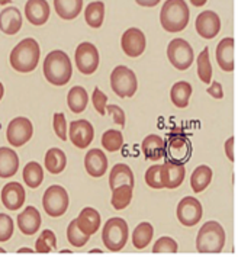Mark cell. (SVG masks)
<instances>
[{"instance_id":"7c38bea8","label":"cell","mask_w":238,"mask_h":257,"mask_svg":"<svg viewBox=\"0 0 238 257\" xmlns=\"http://www.w3.org/2000/svg\"><path fill=\"white\" fill-rule=\"evenodd\" d=\"M186 177L185 163L174 162L172 159H167L164 164H161L160 170V180L163 188L166 189H177Z\"/></svg>"},{"instance_id":"4fadbf2b","label":"cell","mask_w":238,"mask_h":257,"mask_svg":"<svg viewBox=\"0 0 238 257\" xmlns=\"http://www.w3.org/2000/svg\"><path fill=\"white\" fill-rule=\"evenodd\" d=\"M202 203L193 196H185L177 205V219L185 227H193L202 219Z\"/></svg>"},{"instance_id":"ac0fdd59","label":"cell","mask_w":238,"mask_h":257,"mask_svg":"<svg viewBox=\"0 0 238 257\" xmlns=\"http://www.w3.org/2000/svg\"><path fill=\"white\" fill-rule=\"evenodd\" d=\"M50 5L47 0H28L25 5V16L35 27L44 25L50 18Z\"/></svg>"},{"instance_id":"9c48e42d","label":"cell","mask_w":238,"mask_h":257,"mask_svg":"<svg viewBox=\"0 0 238 257\" xmlns=\"http://www.w3.org/2000/svg\"><path fill=\"white\" fill-rule=\"evenodd\" d=\"M167 57H169V61L172 63L173 67L182 70V71L190 67L195 60L193 48L183 38H176L169 44Z\"/></svg>"},{"instance_id":"c3c4849f","label":"cell","mask_w":238,"mask_h":257,"mask_svg":"<svg viewBox=\"0 0 238 257\" xmlns=\"http://www.w3.org/2000/svg\"><path fill=\"white\" fill-rule=\"evenodd\" d=\"M140 6H144V8H154L157 6L161 0H135Z\"/></svg>"},{"instance_id":"f35d334b","label":"cell","mask_w":238,"mask_h":257,"mask_svg":"<svg viewBox=\"0 0 238 257\" xmlns=\"http://www.w3.org/2000/svg\"><path fill=\"white\" fill-rule=\"evenodd\" d=\"M67 238H68V243L71 244V245L80 248V247H83L84 244L89 241L90 235L84 234L83 231L80 230L79 227H77V221L73 219L68 224V228H67Z\"/></svg>"},{"instance_id":"8d00e7d4","label":"cell","mask_w":238,"mask_h":257,"mask_svg":"<svg viewBox=\"0 0 238 257\" xmlns=\"http://www.w3.org/2000/svg\"><path fill=\"white\" fill-rule=\"evenodd\" d=\"M102 146L103 149L113 153L122 149L124 146V136L118 130H107L102 136Z\"/></svg>"},{"instance_id":"277c9868","label":"cell","mask_w":238,"mask_h":257,"mask_svg":"<svg viewBox=\"0 0 238 257\" xmlns=\"http://www.w3.org/2000/svg\"><path fill=\"white\" fill-rule=\"evenodd\" d=\"M225 245V231L216 221L205 222L196 237L199 253H221Z\"/></svg>"},{"instance_id":"f1b7e54d","label":"cell","mask_w":238,"mask_h":257,"mask_svg":"<svg viewBox=\"0 0 238 257\" xmlns=\"http://www.w3.org/2000/svg\"><path fill=\"white\" fill-rule=\"evenodd\" d=\"M212 169L206 164H202L198 166L190 177V185H192V189L195 193H200L206 189L212 182Z\"/></svg>"},{"instance_id":"484cf974","label":"cell","mask_w":238,"mask_h":257,"mask_svg":"<svg viewBox=\"0 0 238 257\" xmlns=\"http://www.w3.org/2000/svg\"><path fill=\"white\" fill-rule=\"evenodd\" d=\"M134 173L131 170L130 166L124 164V163H119L115 164L110 170V176H109V186L110 189L121 186V185H128V186H133L134 188Z\"/></svg>"},{"instance_id":"7402d4cb","label":"cell","mask_w":238,"mask_h":257,"mask_svg":"<svg viewBox=\"0 0 238 257\" xmlns=\"http://www.w3.org/2000/svg\"><path fill=\"white\" fill-rule=\"evenodd\" d=\"M76 221H77V227L87 235L96 234V231H99L100 228V214L90 206L83 208Z\"/></svg>"},{"instance_id":"d4e9b609","label":"cell","mask_w":238,"mask_h":257,"mask_svg":"<svg viewBox=\"0 0 238 257\" xmlns=\"http://www.w3.org/2000/svg\"><path fill=\"white\" fill-rule=\"evenodd\" d=\"M19 169V157L15 150L0 147V177L8 179L16 175Z\"/></svg>"},{"instance_id":"60d3db41","label":"cell","mask_w":238,"mask_h":257,"mask_svg":"<svg viewBox=\"0 0 238 257\" xmlns=\"http://www.w3.org/2000/svg\"><path fill=\"white\" fill-rule=\"evenodd\" d=\"M14 219L6 214H0V243L11 240L14 235Z\"/></svg>"},{"instance_id":"2e32d148","label":"cell","mask_w":238,"mask_h":257,"mask_svg":"<svg viewBox=\"0 0 238 257\" xmlns=\"http://www.w3.org/2000/svg\"><path fill=\"white\" fill-rule=\"evenodd\" d=\"M196 32L205 40H212L219 34L221 29V19L219 16L212 11H203L198 15L195 22Z\"/></svg>"},{"instance_id":"3957f363","label":"cell","mask_w":238,"mask_h":257,"mask_svg":"<svg viewBox=\"0 0 238 257\" xmlns=\"http://www.w3.org/2000/svg\"><path fill=\"white\" fill-rule=\"evenodd\" d=\"M190 18V11L185 0H167L160 12V22L164 31L167 32H182Z\"/></svg>"},{"instance_id":"ee69618b","label":"cell","mask_w":238,"mask_h":257,"mask_svg":"<svg viewBox=\"0 0 238 257\" xmlns=\"http://www.w3.org/2000/svg\"><path fill=\"white\" fill-rule=\"evenodd\" d=\"M54 131L57 137L63 141L67 140V122L64 113H54Z\"/></svg>"},{"instance_id":"ffe728a7","label":"cell","mask_w":238,"mask_h":257,"mask_svg":"<svg viewBox=\"0 0 238 257\" xmlns=\"http://www.w3.org/2000/svg\"><path fill=\"white\" fill-rule=\"evenodd\" d=\"M86 172L92 177H102L107 170V157L99 149H92L87 151L84 157Z\"/></svg>"},{"instance_id":"6da1fadb","label":"cell","mask_w":238,"mask_h":257,"mask_svg":"<svg viewBox=\"0 0 238 257\" xmlns=\"http://www.w3.org/2000/svg\"><path fill=\"white\" fill-rule=\"evenodd\" d=\"M40 45L34 38L22 40L11 53V66L19 73H31L40 63Z\"/></svg>"},{"instance_id":"cb8c5ba5","label":"cell","mask_w":238,"mask_h":257,"mask_svg":"<svg viewBox=\"0 0 238 257\" xmlns=\"http://www.w3.org/2000/svg\"><path fill=\"white\" fill-rule=\"evenodd\" d=\"M234 44L232 38H224L216 45V61L224 71L234 70Z\"/></svg>"},{"instance_id":"7dc6e473","label":"cell","mask_w":238,"mask_h":257,"mask_svg":"<svg viewBox=\"0 0 238 257\" xmlns=\"http://www.w3.org/2000/svg\"><path fill=\"white\" fill-rule=\"evenodd\" d=\"M234 144H235V138L234 137H229L226 141H225V154L228 157V160L231 163L235 162V154H234Z\"/></svg>"},{"instance_id":"4316f807","label":"cell","mask_w":238,"mask_h":257,"mask_svg":"<svg viewBox=\"0 0 238 257\" xmlns=\"http://www.w3.org/2000/svg\"><path fill=\"white\" fill-rule=\"evenodd\" d=\"M54 8L57 15L64 19H76L83 9V0H54Z\"/></svg>"},{"instance_id":"681fc988","label":"cell","mask_w":238,"mask_h":257,"mask_svg":"<svg viewBox=\"0 0 238 257\" xmlns=\"http://www.w3.org/2000/svg\"><path fill=\"white\" fill-rule=\"evenodd\" d=\"M206 2H208V0H190V3H192L193 6H196V8H202V6H205V5H206Z\"/></svg>"},{"instance_id":"ba28073f","label":"cell","mask_w":238,"mask_h":257,"mask_svg":"<svg viewBox=\"0 0 238 257\" xmlns=\"http://www.w3.org/2000/svg\"><path fill=\"white\" fill-rule=\"evenodd\" d=\"M166 154H170V159L174 162L186 163L192 154V144L183 133V128H173L166 143Z\"/></svg>"},{"instance_id":"74e56055","label":"cell","mask_w":238,"mask_h":257,"mask_svg":"<svg viewBox=\"0 0 238 257\" xmlns=\"http://www.w3.org/2000/svg\"><path fill=\"white\" fill-rule=\"evenodd\" d=\"M53 250H57V237L54 231L45 230L41 232L37 243H35V251L38 253H50Z\"/></svg>"},{"instance_id":"d590c367","label":"cell","mask_w":238,"mask_h":257,"mask_svg":"<svg viewBox=\"0 0 238 257\" xmlns=\"http://www.w3.org/2000/svg\"><path fill=\"white\" fill-rule=\"evenodd\" d=\"M198 76L203 83L212 81V64L209 60V48H203V51L198 55Z\"/></svg>"},{"instance_id":"5bb4252c","label":"cell","mask_w":238,"mask_h":257,"mask_svg":"<svg viewBox=\"0 0 238 257\" xmlns=\"http://www.w3.org/2000/svg\"><path fill=\"white\" fill-rule=\"evenodd\" d=\"M68 137L70 141L80 150L87 149L92 144L94 138V130L92 123L86 119H79L73 121L68 126Z\"/></svg>"},{"instance_id":"83f0119b","label":"cell","mask_w":238,"mask_h":257,"mask_svg":"<svg viewBox=\"0 0 238 257\" xmlns=\"http://www.w3.org/2000/svg\"><path fill=\"white\" fill-rule=\"evenodd\" d=\"M45 169L51 175H60L67 166L66 153L60 149H50L45 153Z\"/></svg>"},{"instance_id":"f907efd6","label":"cell","mask_w":238,"mask_h":257,"mask_svg":"<svg viewBox=\"0 0 238 257\" xmlns=\"http://www.w3.org/2000/svg\"><path fill=\"white\" fill-rule=\"evenodd\" d=\"M32 251H34V248H28V247H22L18 250V253H32Z\"/></svg>"},{"instance_id":"816d5d0a","label":"cell","mask_w":238,"mask_h":257,"mask_svg":"<svg viewBox=\"0 0 238 257\" xmlns=\"http://www.w3.org/2000/svg\"><path fill=\"white\" fill-rule=\"evenodd\" d=\"M3 95H5V87H3V84L0 83V100H2Z\"/></svg>"},{"instance_id":"b9f144b4","label":"cell","mask_w":238,"mask_h":257,"mask_svg":"<svg viewBox=\"0 0 238 257\" xmlns=\"http://www.w3.org/2000/svg\"><path fill=\"white\" fill-rule=\"evenodd\" d=\"M160 170H161V166L154 164L146 172V183L153 189H163V185L160 180Z\"/></svg>"},{"instance_id":"7a4b0ae2","label":"cell","mask_w":238,"mask_h":257,"mask_svg":"<svg viewBox=\"0 0 238 257\" xmlns=\"http://www.w3.org/2000/svg\"><path fill=\"white\" fill-rule=\"evenodd\" d=\"M73 74V67L68 55L61 51L55 50L45 57L44 61V76L54 86H64L67 84Z\"/></svg>"},{"instance_id":"9a60e30c","label":"cell","mask_w":238,"mask_h":257,"mask_svg":"<svg viewBox=\"0 0 238 257\" xmlns=\"http://www.w3.org/2000/svg\"><path fill=\"white\" fill-rule=\"evenodd\" d=\"M121 45L124 53L128 57H140L146 51V35L141 29L138 28H130L124 32L122 38H121Z\"/></svg>"},{"instance_id":"f6af8a7d","label":"cell","mask_w":238,"mask_h":257,"mask_svg":"<svg viewBox=\"0 0 238 257\" xmlns=\"http://www.w3.org/2000/svg\"><path fill=\"white\" fill-rule=\"evenodd\" d=\"M106 112H109V115H112L115 123H118L121 126H125V112L121 106H118V105H106Z\"/></svg>"},{"instance_id":"5b68a950","label":"cell","mask_w":238,"mask_h":257,"mask_svg":"<svg viewBox=\"0 0 238 257\" xmlns=\"http://www.w3.org/2000/svg\"><path fill=\"white\" fill-rule=\"evenodd\" d=\"M102 241L109 251H121L128 241V224L122 218H110L102 231Z\"/></svg>"},{"instance_id":"30bf717a","label":"cell","mask_w":238,"mask_h":257,"mask_svg":"<svg viewBox=\"0 0 238 257\" xmlns=\"http://www.w3.org/2000/svg\"><path fill=\"white\" fill-rule=\"evenodd\" d=\"M34 136V126L32 122L28 118L24 116H18L11 121L8 125V131H6V138L9 141V144L12 147H22L25 146L28 141Z\"/></svg>"},{"instance_id":"bcb514c9","label":"cell","mask_w":238,"mask_h":257,"mask_svg":"<svg viewBox=\"0 0 238 257\" xmlns=\"http://www.w3.org/2000/svg\"><path fill=\"white\" fill-rule=\"evenodd\" d=\"M208 95H211L215 99H222L224 97V92H222V86L219 81H212V84L208 87Z\"/></svg>"},{"instance_id":"ab89813d","label":"cell","mask_w":238,"mask_h":257,"mask_svg":"<svg viewBox=\"0 0 238 257\" xmlns=\"http://www.w3.org/2000/svg\"><path fill=\"white\" fill-rule=\"evenodd\" d=\"M177 250L179 245L172 237H161L154 243L153 247V253H176Z\"/></svg>"},{"instance_id":"d6986e66","label":"cell","mask_w":238,"mask_h":257,"mask_svg":"<svg viewBox=\"0 0 238 257\" xmlns=\"http://www.w3.org/2000/svg\"><path fill=\"white\" fill-rule=\"evenodd\" d=\"M22 29V14L18 8L9 6L0 12V31L6 35H16Z\"/></svg>"},{"instance_id":"603a6c76","label":"cell","mask_w":238,"mask_h":257,"mask_svg":"<svg viewBox=\"0 0 238 257\" xmlns=\"http://www.w3.org/2000/svg\"><path fill=\"white\" fill-rule=\"evenodd\" d=\"M141 150L148 160H160L163 157H166V141L160 136L156 134H150L144 138Z\"/></svg>"},{"instance_id":"f546056e","label":"cell","mask_w":238,"mask_h":257,"mask_svg":"<svg viewBox=\"0 0 238 257\" xmlns=\"http://www.w3.org/2000/svg\"><path fill=\"white\" fill-rule=\"evenodd\" d=\"M67 103L73 113H81L89 103V95L86 89L81 86L71 87V90L67 95Z\"/></svg>"},{"instance_id":"44dd1931","label":"cell","mask_w":238,"mask_h":257,"mask_svg":"<svg viewBox=\"0 0 238 257\" xmlns=\"http://www.w3.org/2000/svg\"><path fill=\"white\" fill-rule=\"evenodd\" d=\"M41 214L35 206H27L18 215V227L25 235H34L41 227Z\"/></svg>"},{"instance_id":"8992f818","label":"cell","mask_w":238,"mask_h":257,"mask_svg":"<svg viewBox=\"0 0 238 257\" xmlns=\"http://www.w3.org/2000/svg\"><path fill=\"white\" fill-rule=\"evenodd\" d=\"M110 87L119 97H133L138 89L137 76L127 66H118L110 73Z\"/></svg>"},{"instance_id":"52a82bcc","label":"cell","mask_w":238,"mask_h":257,"mask_svg":"<svg viewBox=\"0 0 238 257\" xmlns=\"http://www.w3.org/2000/svg\"><path fill=\"white\" fill-rule=\"evenodd\" d=\"M68 203L70 198L67 190L60 186V185H53L48 189L45 190L44 196H42V206L44 211L50 215V217L57 218L61 217L66 214L68 209Z\"/></svg>"},{"instance_id":"4dcf8cb0","label":"cell","mask_w":238,"mask_h":257,"mask_svg":"<svg viewBox=\"0 0 238 257\" xmlns=\"http://www.w3.org/2000/svg\"><path fill=\"white\" fill-rule=\"evenodd\" d=\"M190 95H192V86L187 81L174 83L170 90V99H172L173 105L177 108H186L189 105Z\"/></svg>"},{"instance_id":"f5cc1de1","label":"cell","mask_w":238,"mask_h":257,"mask_svg":"<svg viewBox=\"0 0 238 257\" xmlns=\"http://www.w3.org/2000/svg\"><path fill=\"white\" fill-rule=\"evenodd\" d=\"M12 0H0V5H8V3H11Z\"/></svg>"},{"instance_id":"11a10c76","label":"cell","mask_w":238,"mask_h":257,"mask_svg":"<svg viewBox=\"0 0 238 257\" xmlns=\"http://www.w3.org/2000/svg\"><path fill=\"white\" fill-rule=\"evenodd\" d=\"M5 251H6V250H5V248H2V247H0V253H5Z\"/></svg>"},{"instance_id":"db71d44e","label":"cell","mask_w":238,"mask_h":257,"mask_svg":"<svg viewBox=\"0 0 238 257\" xmlns=\"http://www.w3.org/2000/svg\"><path fill=\"white\" fill-rule=\"evenodd\" d=\"M100 251H102L100 248H93L92 250V253H100Z\"/></svg>"},{"instance_id":"1f68e13d","label":"cell","mask_w":238,"mask_h":257,"mask_svg":"<svg viewBox=\"0 0 238 257\" xmlns=\"http://www.w3.org/2000/svg\"><path fill=\"white\" fill-rule=\"evenodd\" d=\"M103 18H105V3L103 2L96 0V2H92L90 5H87V8L84 11V19L89 27L100 28L103 24Z\"/></svg>"},{"instance_id":"e575fe53","label":"cell","mask_w":238,"mask_h":257,"mask_svg":"<svg viewBox=\"0 0 238 257\" xmlns=\"http://www.w3.org/2000/svg\"><path fill=\"white\" fill-rule=\"evenodd\" d=\"M133 201V186L128 185H121L112 189V199L110 203L115 209H124L127 208Z\"/></svg>"},{"instance_id":"e0dca14e","label":"cell","mask_w":238,"mask_h":257,"mask_svg":"<svg viewBox=\"0 0 238 257\" xmlns=\"http://www.w3.org/2000/svg\"><path fill=\"white\" fill-rule=\"evenodd\" d=\"M2 203L9 211H18L25 203V189L21 183L11 182L2 189Z\"/></svg>"},{"instance_id":"7bdbcfd3","label":"cell","mask_w":238,"mask_h":257,"mask_svg":"<svg viewBox=\"0 0 238 257\" xmlns=\"http://www.w3.org/2000/svg\"><path fill=\"white\" fill-rule=\"evenodd\" d=\"M92 102L94 109L97 110V113L100 115H105L106 113V105H107V96L99 89V87H94L92 95Z\"/></svg>"},{"instance_id":"836d02e7","label":"cell","mask_w":238,"mask_h":257,"mask_svg":"<svg viewBox=\"0 0 238 257\" xmlns=\"http://www.w3.org/2000/svg\"><path fill=\"white\" fill-rule=\"evenodd\" d=\"M44 180V169L40 163L29 162L24 167V182L32 189H37Z\"/></svg>"},{"instance_id":"8fae6325","label":"cell","mask_w":238,"mask_h":257,"mask_svg":"<svg viewBox=\"0 0 238 257\" xmlns=\"http://www.w3.org/2000/svg\"><path fill=\"white\" fill-rule=\"evenodd\" d=\"M76 66L83 74H93L99 67V51L92 42H81L76 48Z\"/></svg>"},{"instance_id":"d6a6232c","label":"cell","mask_w":238,"mask_h":257,"mask_svg":"<svg viewBox=\"0 0 238 257\" xmlns=\"http://www.w3.org/2000/svg\"><path fill=\"white\" fill-rule=\"evenodd\" d=\"M154 235V228L150 222H141L140 225L135 227L133 232V244L135 248L143 250L148 244L151 243Z\"/></svg>"}]
</instances>
